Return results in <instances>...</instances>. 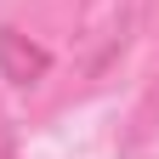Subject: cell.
<instances>
[{
    "mask_svg": "<svg viewBox=\"0 0 159 159\" xmlns=\"http://www.w3.org/2000/svg\"><path fill=\"white\" fill-rule=\"evenodd\" d=\"M0 68H6L17 85H34V80L51 68V57L40 51V46H23V34H17V29H0Z\"/></svg>",
    "mask_w": 159,
    "mask_h": 159,
    "instance_id": "6da1fadb",
    "label": "cell"
}]
</instances>
